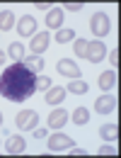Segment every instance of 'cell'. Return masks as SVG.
<instances>
[{"mask_svg": "<svg viewBox=\"0 0 121 158\" xmlns=\"http://www.w3.org/2000/svg\"><path fill=\"white\" fill-rule=\"evenodd\" d=\"M63 100H65V88H60V85L53 88V85H51V88L46 90V102H49V105L56 107V105H60Z\"/></svg>", "mask_w": 121, "mask_h": 158, "instance_id": "4fadbf2b", "label": "cell"}, {"mask_svg": "<svg viewBox=\"0 0 121 158\" xmlns=\"http://www.w3.org/2000/svg\"><path fill=\"white\" fill-rule=\"evenodd\" d=\"M60 24H63V10H60V7H51V10L46 12V27L58 32Z\"/></svg>", "mask_w": 121, "mask_h": 158, "instance_id": "30bf717a", "label": "cell"}, {"mask_svg": "<svg viewBox=\"0 0 121 158\" xmlns=\"http://www.w3.org/2000/svg\"><path fill=\"white\" fill-rule=\"evenodd\" d=\"M24 151H27V141H24L20 134H15V136L7 139V153L17 156V153H24Z\"/></svg>", "mask_w": 121, "mask_h": 158, "instance_id": "8fae6325", "label": "cell"}, {"mask_svg": "<svg viewBox=\"0 0 121 158\" xmlns=\"http://www.w3.org/2000/svg\"><path fill=\"white\" fill-rule=\"evenodd\" d=\"M65 90H70V93H75V95H85V93L90 90V85H87L85 80L75 78V80H70V83H68V88H65Z\"/></svg>", "mask_w": 121, "mask_h": 158, "instance_id": "d6986e66", "label": "cell"}, {"mask_svg": "<svg viewBox=\"0 0 121 158\" xmlns=\"http://www.w3.org/2000/svg\"><path fill=\"white\" fill-rule=\"evenodd\" d=\"M17 32H20V37H32L37 32V20L32 15H22L20 24H17Z\"/></svg>", "mask_w": 121, "mask_h": 158, "instance_id": "9c48e42d", "label": "cell"}, {"mask_svg": "<svg viewBox=\"0 0 121 158\" xmlns=\"http://www.w3.org/2000/svg\"><path fill=\"white\" fill-rule=\"evenodd\" d=\"M65 122H68V112H65L63 107L53 110V112L49 114V127H51V129H60V127H63Z\"/></svg>", "mask_w": 121, "mask_h": 158, "instance_id": "7c38bea8", "label": "cell"}, {"mask_svg": "<svg viewBox=\"0 0 121 158\" xmlns=\"http://www.w3.org/2000/svg\"><path fill=\"white\" fill-rule=\"evenodd\" d=\"M49 44H51V34L49 32H39V34H34V39H32V54H37L39 56L41 51H46L49 49Z\"/></svg>", "mask_w": 121, "mask_h": 158, "instance_id": "ba28073f", "label": "cell"}, {"mask_svg": "<svg viewBox=\"0 0 121 158\" xmlns=\"http://www.w3.org/2000/svg\"><path fill=\"white\" fill-rule=\"evenodd\" d=\"M51 88V78L49 76H37V90H49Z\"/></svg>", "mask_w": 121, "mask_h": 158, "instance_id": "603a6c76", "label": "cell"}, {"mask_svg": "<svg viewBox=\"0 0 121 158\" xmlns=\"http://www.w3.org/2000/svg\"><path fill=\"white\" fill-rule=\"evenodd\" d=\"M114 110H116V98H114V95L107 93V95H102V98L95 100V112H97V114H111Z\"/></svg>", "mask_w": 121, "mask_h": 158, "instance_id": "52a82bcc", "label": "cell"}, {"mask_svg": "<svg viewBox=\"0 0 121 158\" xmlns=\"http://www.w3.org/2000/svg\"><path fill=\"white\" fill-rule=\"evenodd\" d=\"M73 122H75V127H85V124L90 122V110H87V107H75Z\"/></svg>", "mask_w": 121, "mask_h": 158, "instance_id": "2e32d148", "label": "cell"}, {"mask_svg": "<svg viewBox=\"0 0 121 158\" xmlns=\"http://www.w3.org/2000/svg\"><path fill=\"white\" fill-rule=\"evenodd\" d=\"M34 5H37V7H39V10H46V12H49V10H51V5H49V2H34Z\"/></svg>", "mask_w": 121, "mask_h": 158, "instance_id": "f1b7e54d", "label": "cell"}, {"mask_svg": "<svg viewBox=\"0 0 121 158\" xmlns=\"http://www.w3.org/2000/svg\"><path fill=\"white\" fill-rule=\"evenodd\" d=\"M100 136L104 139V141H116V139H119V127H116V124H104L100 129Z\"/></svg>", "mask_w": 121, "mask_h": 158, "instance_id": "9a60e30c", "label": "cell"}, {"mask_svg": "<svg viewBox=\"0 0 121 158\" xmlns=\"http://www.w3.org/2000/svg\"><path fill=\"white\" fill-rule=\"evenodd\" d=\"M0 127H2V112H0Z\"/></svg>", "mask_w": 121, "mask_h": 158, "instance_id": "4dcf8cb0", "label": "cell"}, {"mask_svg": "<svg viewBox=\"0 0 121 158\" xmlns=\"http://www.w3.org/2000/svg\"><path fill=\"white\" fill-rule=\"evenodd\" d=\"M68 151H70V153H75V156H85V153H87V151H85V148H80V146H70Z\"/></svg>", "mask_w": 121, "mask_h": 158, "instance_id": "83f0119b", "label": "cell"}, {"mask_svg": "<svg viewBox=\"0 0 121 158\" xmlns=\"http://www.w3.org/2000/svg\"><path fill=\"white\" fill-rule=\"evenodd\" d=\"M15 122H17V129H20V131H32L34 127H39V112H34V110H22Z\"/></svg>", "mask_w": 121, "mask_h": 158, "instance_id": "3957f363", "label": "cell"}, {"mask_svg": "<svg viewBox=\"0 0 121 158\" xmlns=\"http://www.w3.org/2000/svg\"><path fill=\"white\" fill-rule=\"evenodd\" d=\"M37 93V73H32L22 61L7 66L0 76V95L10 102H24Z\"/></svg>", "mask_w": 121, "mask_h": 158, "instance_id": "6da1fadb", "label": "cell"}, {"mask_svg": "<svg viewBox=\"0 0 121 158\" xmlns=\"http://www.w3.org/2000/svg\"><path fill=\"white\" fill-rule=\"evenodd\" d=\"M90 29H92V34L95 37H107L109 32H111V22H109V15L107 12H95L92 17H90Z\"/></svg>", "mask_w": 121, "mask_h": 158, "instance_id": "7a4b0ae2", "label": "cell"}, {"mask_svg": "<svg viewBox=\"0 0 121 158\" xmlns=\"http://www.w3.org/2000/svg\"><path fill=\"white\" fill-rule=\"evenodd\" d=\"M97 153H102V156H116V146L104 143V146H100V151H97Z\"/></svg>", "mask_w": 121, "mask_h": 158, "instance_id": "cb8c5ba5", "label": "cell"}, {"mask_svg": "<svg viewBox=\"0 0 121 158\" xmlns=\"http://www.w3.org/2000/svg\"><path fill=\"white\" fill-rule=\"evenodd\" d=\"M15 27V12L12 10H2L0 12V32H7Z\"/></svg>", "mask_w": 121, "mask_h": 158, "instance_id": "5bb4252c", "label": "cell"}, {"mask_svg": "<svg viewBox=\"0 0 121 158\" xmlns=\"http://www.w3.org/2000/svg\"><path fill=\"white\" fill-rule=\"evenodd\" d=\"M73 37H75V32L68 29V27H63V29L56 32V41H58V44H63V41H73Z\"/></svg>", "mask_w": 121, "mask_h": 158, "instance_id": "44dd1931", "label": "cell"}, {"mask_svg": "<svg viewBox=\"0 0 121 158\" xmlns=\"http://www.w3.org/2000/svg\"><path fill=\"white\" fill-rule=\"evenodd\" d=\"M2 63H5V54L0 51V66H2Z\"/></svg>", "mask_w": 121, "mask_h": 158, "instance_id": "f546056e", "label": "cell"}, {"mask_svg": "<svg viewBox=\"0 0 121 158\" xmlns=\"http://www.w3.org/2000/svg\"><path fill=\"white\" fill-rule=\"evenodd\" d=\"M32 131H34V139H46V136H49V134H46V129H39V127H34Z\"/></svg>", "mask_w": 121, "mask_h": 158, "instance_id": "484cf974", "label": "cell"}, {"mask_svg": "<svg viewBox=\"0 0 121 158\" xmlns=\"http://www.w3.org/2000/svg\"><path fill=\"white\" fill-rule=\"evenodd\" d=\"M104 56H107L104 41H87V54H85V59L90 61V63H100V61H104Z\"/></svg>", "mask_w": 121, "mask_h": 158, "instance_id": "8992f818", "label": "cell"}, {"mask_svg": "<svg viewBox=\"0 0 121 158\" xmlns=\"http://www.w3.org/2000/svg\"><path fill=\"white\" fill-rule=\"evenodd\" d=\"M82 5H85V2H80V0H70V2H65V10L78 12V10H82Z\"/></svg>", "mask_w": 121, "mask_h": 158, "instance_id": "d4e9b609", "label": "cell"}, {"mask_svg": "<svg viewBox=\"0 0 121 158\" xmlns=\"http://www.w3.org/2000/svg\"><path fill=\"white\" fill-rule=\"evenodd\" d=\"M56 71H58L60 76L70 78V80H75V78H80V76H82L80 66H78L75 61H70V59H60L58 63H56Z\"/></svg>", "mask_w": 121, "mask_h": 158, "instance_id": "5b68a950", "label": "cell"}, {"mask_svg": "<svg viewBox=\"0 0 121 158\" xmlns=\"http://www.w3.org/2000/svg\"><path fill=\"white\" fill-rule=\"evenodd\" d=\"M46 143H49V151H68L70 146H73V139L68 136V134H60V131H56V134H51V136H46Z\"/></svg>", "mask_w": 121, "mask_h": 158, "instance_id": "277c9868", "label": "cell"}, {"mask_svg": "<svg viewBox=\"0 0 121 158\" xmlns=\"http://www.w3.org/2000/svg\"><path fill=\"white\" fill-rule=\"evenodd\" d=\"M73 51H75V56H85L87 54V39H75L73 41Z\"/></svg>", "mask_w": 121, "mask_h": 158, "instance_id": "7402d4cb", "label": "cell"}, {"mask_svg": "<svg viewBox=\"0 0 121 158\" xmlns=\"http://www.w3.org/2000/svg\"><path fill=\"white\" fill-rule=\"evenodd\" d=\"M109 63H114V66H119V49H114V51L109 54Z\"/></svg>", "mask_w": 121, "mask_h": 158, "instance_id": "4316f807", "label": "cell"}, {"mask_svg": "<svg viewBox=\"0 0 121 158\" xmlns=\"http://www.w3.org/2000/svg\"><path fill=\"white\" fill-rule=\"evenodd\" d=\"M7 54H10L12 61H24V46H22V41H12L10 49H7Z\"/></svg>", "mask_w": 121, "mask_h": 158, "instance_id": "ffe728a7", "label": "cell"}, {"mask_svg": "<svg viewBox=\"0 0 121 158\" xmlns=\"http://www.w3.org/2000/svg\"><path fill=\"white\" fill-rule=\"evenodd\" d=\"M24 66H27L32 73H39L41 68H44V59L37 56V54H32V56H27V59H24Z\"/></svg>", "mask_w": 121, "mask_h": 158, "instance_id": "ac0fdd59", "label": "cell"}, {"mask_svg": "<svg viewBox=\"0 0 121 158\" xmlns=\"http://www.w3.org/2000/svg\"><path fill=\"white\" fill-rule=\"evenodd\" d=\"M114 83H116V73H114V71H104L100 76V88L102 90H111Z\"/></svg>", "mask_w": 121, "mask_h": 158, "instance_id": "e0dca14e", "label": "cell"}]
</instances>
